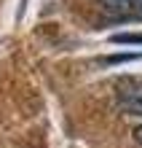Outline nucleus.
<instances>
[{
	"label": "nucleus",
	"instance_id": "f257e3e1",
	"mask_svg": "<svg viewBox=\"0 0 142 148\" xmlns=\"http://www.w3.org/2000/svg\"><path fill=\"white\" fill-rule=\"evenodd\" d=\"M99 8L118 19H142V0H99Z\"/></svg>",
	"mask_w": 142,
	"mask_h": 148
},
{
	"label": "nucleus",
	"instance_id": "f03ea898",
	"mask_svg": "<svg viewBox=\"0 0 142 148\" xmlns=\"http://www.w3.org/2000/svg\"><path fill=\"white\" fill-rule=\"evenodd\" d=\"M118 97H121L123 110L134 113V116H142V81H129V84H123L121 92H118Z\"/></svg>",
	"mask_w": 142,
	"mask_h": 148
},
{
	"label": "nucleus",
	"instance_id": "7ed1b4c3",
	"mask_svg": "<svg viewBox=\"0 0 142 148\" xmlns=\"http://www.w3.org/2000/svg\"><path fill=\"white\" fill-rule=\"evenodd\" d=\"M113 43H142V35L134 32V35H113Z\"/></svg>",
	"mask_w": 142,
	"mask_h": 148
},
{
	"label": "nucleus",
	"instance_id": "20e7f679",
	"mask_svg": "<svg viewBox=\"0 0 142 148\" xmlns=\"http://www.w3.org/2000/svg\"><path fill=\"white\" fill-rule=\"evenodd\" d=\"M134 140L142 145V124H139V127H134Z\"/></svg>",
	"mask_w": 142,
	"mask_h": 148
}]
</instances>
